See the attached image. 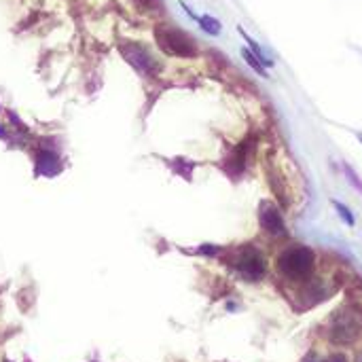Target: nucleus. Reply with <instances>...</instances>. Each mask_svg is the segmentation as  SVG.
<instances>
[{"label":"nucleus","instance_id":"423d86ee","mask_svg":"<svg viewBox=\"0 0 362 362\" xmlns=\"http://www.w3.org/2000/svg\"><path fill=\"white\" fill-rule=\"evenodd\" d=\"M259 218H261V225H263V229L267 233H272V235H286V227H284L282 214H280V210L272 202H263L261 204Z\"/></svg>","mask_w":362,"mask_h":362},{"label":"nucleus","instance_id":"0eeeda50","mask_svg":"<svg viewBox=\"0 0 362 362\" xmlns=\"http://www.w3.org/2000/svg\"><path fill=\"white\" fill-rule=\"evenodd\" d=\"M329 288H327V284L325 282H320V280H310L308 278V282L303 284V288H301V293H299V299H305V308H314V305H318L320 301H325L327 297H329Z\"/></svg>","mask_w":362,"mask_h":362},{"label":"nucleus","instance_id":"2eb2a0df","mask_svg":"<svg viewBox=\"0 0 362 362\" xmlns=\"http://www.w3.org/2000/svg\"><path fill=\"white\" fill-rule=\"evenodd\" d=\"M361 362H362V356H361Z\"/></svg>","mask_w":362,"mask_h":362},{"label":"nucleus","instance_id":"1a4fd4ad","mask_svg":"<svg viewBox=\"0 0 362 362\" xmlns=\"http://www.w3.org/2000/svg\"><path fill=\"white\" fill-rule=\"evenodd\" d=\"M242 57L250 64V68L255 70V72H259L261 76H267V70H265V64L259 59V55L250 49V47H244L242 49Z\"/></svg>","mask_w":362,"mask_h":362},{"label":"nucleus","instance_id":"7ed1b4c3","mask_svg":"<svg viewBox=\"0 0 362 362\" xmlns=\"http://www.w3.org/2000/svg\"><path fill=\"white\" fill-rule=\"evenodd\" d=\"M362 333V310L358 305H346L339 310L331 322V339L335 344H352Z\"/></svg>","mask_w":362,"mask_h":362},{"label":"nucleus","instance_id":"9d476101","mask_svg":"<svg viewBox=\"0 0 362 362\" xmlns=\"http://www.w3.org/2000/svg\"><path fill=\"white\" fill-rule=\"evenodd\" d=\"M136 4L144 11H157L161 8V0H136Z\"/></svg>","mask_w":362,"mask_h":362},{"label":"nucleus","instance_id":"9b49d317","mask_svg":"<svg viewBox=\"0 0 362 362\" xmlns=\"http://www.w3.org/2000/svg\"><path fill=\"white\" fill-rule=\"evenodd\" d=\"M335 208L339 210V214H341V218H344V221H346L348 225H354V216L350 214V210H348V208H344V206H341L339 202H335Z\"/></svg>","mask_w":362,"mask_h":362},{"label":"nucleus","instance_id":"4468645a","mask_svg":"<svg viewBox=\"0 0 362 362\" xmlns=\"http://www.w3.org/2000/svg\"><path fill=\"white\" fill-rule=\"evenodd\" d=\"M358 140H361V142H362V136H358Z\"/></svg>","mask_w":362,"mask_h":362},{"label":"nucleus","instance_id":"20e7f679","mask_svg":"<svg viewBox=\"0 0 362 362\" xmlns=\"http://www.w3.org/2000/svg\"><path fill=\"white\" fill-rule=\"evenodd\" d=\"M233 267L240 272L242 278H246L248 282H257L263 274H265V261L261 257L259 250H255L252 246H244L235 252L233 257Z\"/></svg>","mask_w":362,"mask_h":362},{"label":"nucleus","instance_id":"6e6552de","mask_svg":"<svg viewBox=\"0 0 362 362\" xmlns=\"http://www.w3.org/2000/svg\"><path fill=\"white\" fill-rule=\"evenodd\" d=\"M182 6H185V4H182ZM185 11H187V13H189V15H191V17L202 25V30H206L208 34H212V36H218V34H221V23H218L214 17H208V15H195L189 6H185Z\"/></svg>","mask_w":362,"mask_h":362},{"label":"nucleus","instance_id":"f8f14e48","mask_svg":"<svg viewBox=\"0 0 362 362\" xmlns=\"http://www.w3.org/2000/svg\"><path fill=\"white\" fill-rule=\"evenodd\" d=\"M325 362H350V361H348V356H346V354H333V356H329Z\"/></svg>","mask_w":362,"mask_h":362},{"label":"nucleus","instance_id":"f03ea898","mask_svg":"<svg viewBox=\"0 0 362 362\" xmlns=\"http://www.w3.org/2000/svg\"><path fill=\"white\" fill-rule=\"evenodd\" d=\"M155 40H157L159 49L168 55H176V57H195L197 55L195 40L187 32H182L180 28L157 25L155 28Z\"/></svg>","mask_w":362,"mask_h":362},{"label":"nucleus","instance_id":"39448f33","mask_svg":"<svg viewBox=\"0 0 362 362\" xmlns=\"http://www.w3.org/2000/svg\"><path fill=\"white\" fill-rule=\"evenodd\" d=\"M121 55H123L125 62H127L132 68H136L140 74L151 76V74H155V72L159 70V64L155 62V57H153L144 47H140V45H134V42L121 45Z\"/></svg>","mask_w":362,"mask_h":362},{"label":"nucleus","instance_id":"ddd939ff","mask_svg":"<svg viewBox=\"0 0 362 362\" xmlns=\"http://www.w3.org/2000/svg\"><path fill=\"white\" fill-rule=\"evenodd\" d=\"M305 362H316V361H314V358H312V361H305Z\"/></svg>","mask_w":362,"mask_h":362},{"label":"nucleus","instance_id":"f257e3e1","mask_svg":"<svg viewBox=\"0 0 362 362\" xmlns=\"http://www.w3.org/2000/svg\"><path fill=\"white\" fill-rule=\"evenodd\" d=\"M314 252L305 246H293L288 250H284L278 261H276V267L278 272L291 280V282H303L312 276L314 272Z\"/></svg>","mask_w":362,"mask_h":362}]
</instances>
